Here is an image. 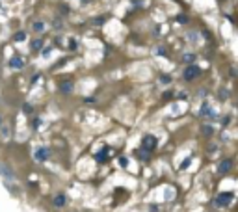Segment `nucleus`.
Masks as SVG:
<instances>
[{
  "label": "nucleus",
  "mask_w": 238,
  "mask_h": 212,
  "mask_svg": "<svg viewBox=\"0 0 238 212\" xmlns=\"http://www.w3.org/2000/svg\"><path fill=\"white\" fill-rule=\"evenodd\" d=\"M220 99H227V89H220Z\"/></svg>",
  "instance_id": "24"
},
{
  "label": "nucleus",
  "mask_w": 238,
  "mask_h": 212,
  "mask_svg": "<svg viewBox=\"0 0 238 212\" xmlns=\"http://www.w3.org/2000/svg\"><path fill=\"white\" fill-rule=\"evenodd\" d=\"M39 125H41V121H39V119H36V121H34V129H37Z\"/></svg>",
  "instance_id": "29"
},
{
  "label": "nucleus",
  "mask_w": 238,
  "mask_h": 212,
  "mask_svg": "<svg viewBox=\"0 0 238 212\" xmlns=\"http://www.w3.org/2000/svg\"><path fill=\"white\" fill-rule=\"evenodd\" d=\"M203 134H205V136H212L214 134V129L210 125H203Z\"/></svg>",
  "instance_id": "13"
},
{
  "label": "nucleus",
  "mask_w": 238,
  "mask_h": 212,
  "mask_svg": "<svg viewBox=\"0 0 238 212\" xmlns=\"http://www.w3.org/2000/svg\"><path fill=\"white\" fill-rule=\"evenodd\" d=\"M41 54H43V56H48V54H50V48H43V50H41Z\"/></svg>",
  "instance_id": "25"
},
{
  "label": "nucleus",
  "mask_w": 238,
  "mask_h": 212,
  "mask_svg": "<svg viewBox=\"0 0 238 212\" xmlns=\"http://www.w3.org/2000/svg\"><path fill=\"white\" fill-rule=\"evenodd\" d=\"M234 197V194L233 192H225V194H220L218 197H216V205L218 207H227V205L231 203V199Z\"/></svg>",
  "instance_id": "2"
},
{
  "label": "nucleus",
  "mask_w": 238,
  "mask_h": 212,
  "mask_svg": "<svg viewBox=\"0 0 238 212\" xmlns=\"http://www.w3.org/2000/svg\"><path fill=\"white\" fill-rule=\"evenodd\" d=\"M48 156H50V149H47V147H39V149H36V154H34V158L37 162H45L48 160Z\"/></svg>",
  "instance_id": "4"
},
{
  "label": "nucleus",
  "mask_w": 238,
  "mask_h": 212,
  "mask_svg": "<svg viewBox=\"0 0 238 212\" xmlns=\"http://www.w3.org/2000/svg\"><path fill=\"white\" fill-rule=\"evenodd\" d=\"M32 28H34V30H36V32H41V30H43V28H45V23H41V20H36V23L32 24Z\"/></svg>",
  "instance_id": "14"
},
{
  "label": "nucleus",
  "mask_w": 238,
  "mask_h": 212,
  "mask_svg": "<svg viewBox=\"0 0 238 212\" xmlns=\"http://www.w3.org/2000/svg\"><path fill=\"white\" fill-rule=\"evenodd\" d=\"M9 67H13V69H23L24 67L23 58H20V56H13V58L9 60Z\"/></svg>",
  "instance_id": "6"
},
{
  "label": "nucleus",
  "mask_w": 238,
  "mask_h": 212,
  "mask_svg": "<svg viewBox=\"0 0 238 212\" xmlns=\"http://www.w3.org/2000/svg\"><path fill=\"white\" fill-rule=\"evenodd\" d=\"M199 116H201V117L212 116V108H210V106H208V104L205 102V104H203V108H201V112H199Z\"/></svg>",
  "instance_id": "11"
},
{
  "label": "nucleus",
  "mask_w": 238,
  "mask_h": 212,
  "mask_svg": "<svg viewBox=\"0 0 238 212\" xmlns=\"http://www.w3.org/2000/svg\"><path fill=\"white\" fill-rule=\"evenodd\" d=\"M95 160L101 162V164H102V162H106L108 160V147H104V149H101L99 153H97L95 154Z\"/></svg>",
  "instance_id": "9"
},
{
  "label": "nucleus",
  "mask_w": 238,
  "mask_h": 212,
  "mask_svg": "<svg viewBox=\"0 0 238 212\" xmlns=\"http://www.w3.org/2000/svg\"><path fill=\"white\" fill-rule=\"evenodd\" d=\"M193 60H195L193 54H184V61H193Z\"/></svg>",
  "instance_id": "20"
},
{
  "label": "nucleus",
  "mask_w": 238,
  "mask_h": 212,
  "mask_svg": "<svg viewBox=\"0 0 238 212\" xmlns=\"http://www.w3.org/2000/svg\"><path fill=\"white\" fill-rule=\"evenodd\" d=\"M177 2H179V0H177Z\"/></svg>",
  "instance_id": "31"
},
{
  "label": "nucleus",
  "mask_w": 238,
  "mask_h": 212,
  "mask_svg": "<svg viewBox=\"0 0 238 212\" xmlns=\"http://www.w3.org/2000/svg\"><path fill=\"white\" fill-rule=\"evenodd\" d=\"M0 175H4L6 179H15V173L9 169V166H6V164H0Z\"/></svg>",
  "instance_id": "7"
},
{
  "label": "nucleus",
  "mask_w": 238,
  "mask_h": 212,
  "mask_svg": "<svg viewBox=\"0 0 238 212\" xmlns=\"http://www.w3.org/2000/svg\"><path fill=\"white\" fill-rule=\"evenodd\" d=\"M60 91H61V93H71V91H73V82L71 80H64L60 84Z\"/></svg>",
  "instance_id": "10"
},
{
  "label": "nucleus",
  "mask_w": 238,
  "mask_h": 212,
  "mask_svg": "<svg viewBox=\"0 0 238 212\" xmlns=\"http://www.w3.org/2000/svg\"><path fill=\"white\" fill-rule=\"evenodd\" d=\"M231 167H233V160H231V158H225V160H221V162H220L218 171H220V173H227Z\"/></svg>",
  "instance_id": "5"
},
{
  "label": "nucleus",
  "mask_w": 238,
  "mask_h": 212,
  "mask_svg": "<svg viewBox=\"0 0 238 212\" xmlns=\"http://www.w3.org/2000/svg\"><path fill=\"white\" fill-rule=\"evenodd\" d=\"M190 162H192V158H186V160L183 162V166H180V167H183V169H186L188 166H190Z\"/></svg>",
  "instance_id": "23"
},
{
  "label": "nucleus",
  "mask_w": 238,
  "mask_h": 212,
  "mask_svg": "<svg viewBox=\"0 0 238 212\" xmlns=\"http://www.w3.org/2000/svg\"><path fill=\"white\" fill-rule=\"evenodd\" d=\"M104 23V17H99V19H95V24H102Z\"/></svg>",
  "instance_id": "26"
},
{
  "label": "nucleus",
  "mask_w": 238,
  "mask_h": 212,
  "mask_svg": "<svg viewBox=\"0 0 238 212\" xmlns=\"http://www.w3.org/2000/svg\"><path fill=\"white\" fill-rule=\"evenodd\" d=\"M76 47H78V43H76L74 39H71V43H69V48H71V50H76Z\"/></svg>",
  "instance_id": "19"
},
{
  "label": "nucleus",
  "mask_w": 238,
  "mask_h": 212,
  "mask_svg": "<svg viewBox=\"0 0 238 212\" xmlns=\"http://www.w3.org/2000/svg\"><path fill=\"white\" fill-rule=\"evenodd\" d=\"M61 13H69V8H67V6L64 4V6H61Z\"/></svg>",
  "instance_id": "27"
},
{
  "label": "nucleus",
  "mask_w": 238,
  "mask_h": 212,
  "mask_svg": "<svg viewBox=\"0 0 238 212\" xmlns=\"http://www.w3.org/2000/svg\"><path fill=\"white\" fill-rule=\"evenodd\" d=\"M177 23L186 24V23H188V17H186V15H177Z\"/></svg>",
  "instance_id": "18"
},
{
  "label": "nucleus",
  "mask_w": 238,
  "mask_h": 212,
  "mask_svg": "<svg viewBox=\"0 0 238 212\" xmlns=\"http://www.w3.org/2000/svg\"><path fill=\"white\" fill-rule=\"evenodd\" d=\"M199 75H201L199 65H188V67L184 69V78H186V80H193L195 76H199Z\"/></svg>",
  "instance_id": "3"
},
{
  "label": "nucleus",
  "mask_w": 238,
  "mask_h": 212,
  "mask_svg": "<svg viewBox=\"0 0 238 212\" xmlns=\"http://www.w3.org/2000/svg\"><path fill=\"white\" fill-rule=\"evenodd\" d=\"M52 203H54V207H58V208H61V207H65V195L64 194H56L54 195V199H52Z\"/></svg>",
  "instance_id": "8"
},
{
  "label": "nucleus",
  "mask_w": 238,
  "mask_h": 212,
  "mask_svg": "<svg viewBox=\"0 0 238 212\" xmlns=\"http://www.w3.org/2000/svg\"><path fill=\"white\" fill-rule=\"evenodd\" d=\"M156 143H158L156 138L151 136V134H149V136H143V140H142L143 151H147V153H149V151H155V149H156Z\"/></svg>",
  "instance_id": "1"
},
{
  "label": "nucleus",
  "mask_w": 238,
  "mask_h": 212,
  "mask_svg": "<svg viewBox=\"0 0 238 212\" xmlns=\"http://www.w3.org/2000/svg\"><path fill=\"white\" fill-rule=\"evenodd\" d=\"M169 82H171L169 75H160V84H169Z\"/></svg>",
  "instance_id": "16"
},
{
  "label": "nucleus",
  "mask_w": 238,
  "mask_h": 212,
  "mask_svg": "<svg viewBox=\"0 0 238 212\" xmlns=\"http://www.w3.org/2000/svg\"><path fill=\"white\" fill-rule=\"evenodd\" d=\"M13 39H15L17 43H20V41H24V39H26V34H24V32H17L15 35H13Z\"/></svg>",
  "instance_id": "15"
},
{
  "label": "nucleus",
  "mask_w": 238,
  "mask_h": 212,
  "mask_svg": "<svg viewBox=\"0 0 238 212\" xmlns=\"http://www.w3.org/2000/svg\"><path fill=\"white\" fill-rule=\"evenodd\" d=\"M23 112L26 116H30L32 112H34V108H32V104H23Z\"/></svg>",
  "instance_id": "17"
},
{
  "label": "nucleus",
  "mask_w": 238,
  "mask_h": 212,
  "mask_svg": "<svg viewBox=\"0 0 238 212\" xmlns=\"http://www.w3.org/2000/svg\"><path fill=\"white\" fill-rule=\"evenodd\" d=\"M0 126H2V117H0Z\"/></svg>",
  "instance_id": "30"
},
{
  "label": "nucleus",
  "mask_w": 238,
  "mask_h": 212,
  "mask_svg": "<svg viewBox=\"0 0 238 212\" xmlns=\"http://www.w3.org/2000/svg\"><path fill=\"white\" fill-rule=\"evenodd\" d=\"M30 45H32L34 50H41V48H43V41H41V39H34Z\"/></svg>",
  "instance_id": "12"
},
{
  "label": "nucleus",
  "mask_w": 238,
  "mask_h": 212,
  "mask_svg": "<svg viewBox=\"0 0 238 212\" xmlns=\"http://www.w3.org/2000/svg\"><path fill=\"white\" fill-rule=\"evenodd\" d=\"M119 164H121L123 167H127V164H128V160L125 158V156H121V158H119Z\"/></svg>",
  "instance_id": "22"
},
{
  "label": "nucleus",
  "mask_w": 238,
  "mask_h": 212,
  "mask_svg": "<svg viewBox=\"0 0 238 212\" xmlns=\"http://www.w3.org/2000/svg\"><path fill=\"white\" fill-rule=\"evenodd\" d=\"M138 156L142 158V160H147V158H149V156H147V151H139V153H138Z\"/></svg>",
  "instance_id": "21"
},
{
  "label": "nucleus",
  "mask_w": 238,
  "mask_h": 212,
  "mask_svg": "<svg viewBox=\"0 0 238 212\" xmlns=\"http://www.w3.org/2000/svg\"><path fill=\"white\" fill-rule=\"evenodd\" d=\"M171 95H173L171 91H166V93H164V99H171Z\"/></svg>",
  "instance_id": "28"
}]
</instances>
